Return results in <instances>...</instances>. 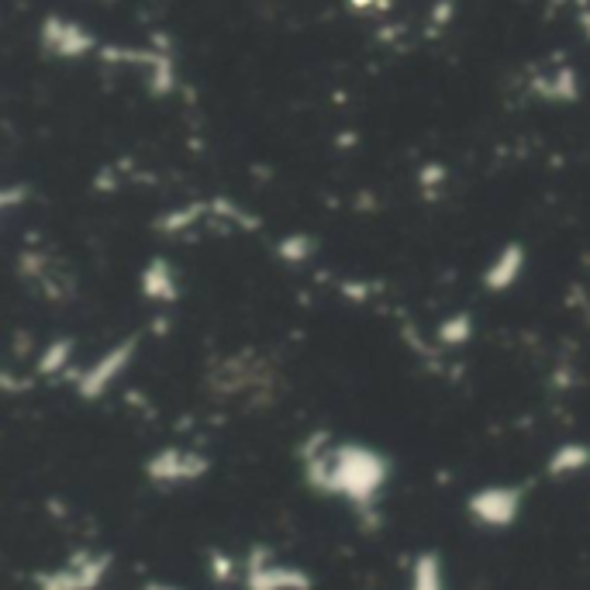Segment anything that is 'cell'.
I'll use <instances>...</instances> for the list:
<instances>
[{"mask_svg":"<svg viewBox=\"0 0 590 590\" xmlns=\"http://www.w3.org/2000/svg\"><path fill=\"white\" fill-rule=\"evenodd\" d=\"M204 204H186V207H180V211H170V215H162L159 222H156V228L159 231H167V235H180V231H186L191 228L197 218H204Z\"/></svg>","mask_w":590,"mask_h":590,"instance_id":"cell-16","label":"cell"},{"mask_svg":"<svg viewBox=\"0 0 590 590\" xmlns=\"http://www.w3.org/2000/svg\"><path fill=\"white\" fill-rule=\"evenodd\" d=\"M21 197H29V186H4V191H0V207L14 211V204H18Z\"/></svg>","mask_w":590,"mask_h":590,"instance_id":"cell-20","label":"cell"},{"mask_svg":"<svg viewBox=\"0 0 590 590\" xmlns=\"http://www.w3.org/2000/svg\"><path fill=\"white\" fill-rule=\"evenodd\" d=\"M535 90L542 93L546 101H577L580 98V87H577V77L574 69H556V77L546 83V80H535Z\"/></svg>","mask_w":590,"mask_h":590,"instance_id":"cell-13","label":"cell"},{"mask_svg":"<svg viewBox=\"0 0 590 590\" xmlns=\"http://www.w3.org/2000/svg\"><path fill=\"white\" fill-rule=\"evenodd\" d=\"M141 590H183V587H173V583H162V580H152V583H146Z\"/></svg>","mask_w":590,"mask_h":590,"instance_id":"cell-24","label":"cell"},{"mask_svg":"<svg viewBox=\"0 0 590 590\" xmlns=\"http://www.w3.org/2000/svg\"><path fill=\"white\" fill-rule=\"evenodd\" d=\"M522 501H525V487L490 484V487H480L469 493L466 511L484 529H511L518 522V514H522Z\"/></svg>","mask_w":590,"mask_h":590,"instance_id":"cell-4","label":"cell"},{"mask_svg":"<svg viewBox=\"0 0 590 590\" xmlns=\"http://www.w3.org/2000/svg\"><path fill=\"white\" fill-rule=\"evenodd\" d=\"M304 480L321 493L345 498L356 514H373L376 498L390 477V459L360 442L332 445L325 432H315L304 445Z\"/></svg>","mask_w":590,"mask_h":590,"instance_id":"cell-1","label":"cell"},{"mask_svg":"<svg viewBox=\"0 0 590 590\" xmlns=\"http://www.w3.org/2000/svg\"><path fill=\"white\" fill-rule=\"evenodd\" d=\"M453 11H456L453 4H439V8H435V14H432V21H435V25H439V21H450V18H453Z\"/></svg>","mask_w":590,"mask_h":590,"instance_id":"cell-22","label":"cell"},{"mask_svg":"<svg viewBox=\"0 0 590 590\" xmlns=\"http://www.w3.org/2000/svg\"><path fill=\"white\" fill-rule=\"evenodd\" d=\"M114 556L111 553H73L56 570H38L35 590H98L111 570Z\"/></svg>","mask_w":590,"mask_h":590,"instance_id":"cell-2","label":"cell"},{"mask_svg":"<svg viewBox=\"0 0 590 590\" xmlns=\"http://www.w3.org/2000/svg\"><path fill=\"white\" fill-rule=\"evenodd\" d=\"M318 249L315 235H304V231H294V235H283V239L276 242V256L283 259V263H304V259H311Z\"/></svg>","mask_w":590,"mask_h":590,"instance_id":"cell-15","label":"cell"},{"mask_svg":"<svg viewBox=\"0 0 590 590\" xmlns=\"http://www.w3.org/2000/svg\"><path fill=\"white\" fill-rule=\"evenodd\" d=\"M408 590H445V563L435 549H424L415 556Z\"/></svg>","mask_w":590,"mask_h":590,"instance_id":"cell-11","label":"cell"},{"mask_svg":"<svg viewBox=\"0 0 590 590\" xmlns=\"http://www.w3.org/2000/svg\"><path fill=\"white\" fill-rule=\"evenodd\" d=\"M525 263H529V252L522 242H508L498 256L490 259V266L484 270V287L490 294H504L508 287H514L518 276L525 273Z\"/></svg>","mask_w":590,"mask_h":590,"instance_id":"cell-9","label":"cell"},{"mask_svg":"<svg viewBox=\"0 0 590 590\" xmlns=\"http://www.w3.org/2000/svg\"><path fill=\"white\" fill-rule=\"evenodd\" d=\"M246 590H315L308 570L291 563H276L270 546H252L246 556Z\"/></svg>","mask_w":590,"mask_h":590,"instance_id":"cell-3","label":"cell"},{"mask_svg":"<svg viewBox=\"0 0 590 590\" xmlns=\"http://www.w3.org/2000/svg\"><path fill=\"white\" fill-rule=\"evenodd\" d=\"M211 211H218V215H225V218H231L235 225H242L246 231H256L259 225H263V222H259V218H252V215H246V211L239 207V204H231V201H215V207H211Z\"/></svg>","mask_w":590,"mask_h":590,"instance_id":"cell-19","label":"cell"},{"mask_svg":"<svg viewBox=\"0 0 590 590\" xmlns=\"http://www.w3.org/2000/svg\"><path fill=\"white\" fill-rule=\"evenodd\" d=\"M69 356H73V339H56L42 349V356L35 363L38 376H56L69 366Z\"/></svg>","mask_w":590,"mask_h":590,"instance_id":"cell-14","label":"cell"},{"mask_svg":"<svg viewBox=\"0 0 590 590\" xmlns=\"http://www.w3.org/2000/svg\"><path fill=\"white\" fill-rule=\"evenodd\" d=\"M135 349H138V339H135V336L125 339V342H117V345H111L98 363L87 366V370L77 376V394H80L83 400H101L104 390L132 366Z\"/></svg>","mask_w":590,"mask_h":590,"instance_id":"cell-5","label":"cell"},{"mask_svg":"<svg viewBox=\"0 0 590 590\" xmlns=\"http://www.w3.org/2000/svg\"><path fill=\"white\" fill-rule=\"evenodd\" d=\"M42 49L56 59H80L87 53L98 49V38H93L80 21H69L59 14H45L42 21Z\"/></svg>","mask_w":590,"mask_h":590,"instance_id":"cell-6","label":"cell"},{"mask_svg":"<svg viewBox=\"0 0 590 590\" xmlns=\"http://www.w3.org/2000/svg\"><path fill=\"white\" fill-rule=\"evenodd\" d=\"M138 287H141V294H146L149 300H162V304H173L180 297L177 273H173V266L167 263V259H159V256L149 259L146 270H141Z\"/></svg>","mask_w":590,"mask_h":590,"instance_id":"cell-10","label":"cell"},{"mask_svg":"<svg viewBox=\"0 0 590 590\" xmlns=\"http://www.w3.org/2000/svg\"><path fill=\"white\" fill-rule=\"evenodd\" d=\"M583 466H590V450H587V445H580V442H566L549 456L546 474L549 477H570V474H580Z\"/></svg>","mask_w":590,"mask_h":590,"instance_id":"cell-12","label":"cell"},{"mask_svg":"<svg viewBox=\"0 0 590 590\" xmlns=\"http://www.w3.org/2000/svg\"><path fill=\"white\" fill-rule=\"evenodd\" d=\"M577 25H583L587 38H590V8H580V14H577Z\"/></svg>","mask_w":590,"mask_h":590,"instance_id":"cell-23","label":"cell"},{"mask_svg":"<svg viewBox=\"0 0 590 590\" xmlns=\"http://www.w3.org/2000/svg\"><path fill=\"white\" fill-rule=\"evenodd\" d=\"M469 336H474V321H469V315H453L439 325V342H445V345H463V342H469Z\"/></svg>","mask_w":590,"mask_h":590,"instance_id":"cell-17","label":"cell"},{"mask_svg":"<svg viewBox=\"0 0 590 590\" xmlns=\"http://www.w3.org/2000/svg\"><path fill=\"white\" fill-rule=\"evenodd\" d=\"M101 56L107 63H138V66H149V93L152 98H167L177 87V69H173V59L156 49H101Z\"/></svg>","mask_w":590,"mask_h":590,"instance_id":"cell-8","label":"cell"},{"mask_svg":"<svg viewBox=\"0 0 590 590\" xmlns=\"http://www.w3.org/2000/svg\"><path fill=\"white\" fill-rule=\"evenodd\" d=\"M421 177H424L421 183H442V180H445V170H442L439 162H435V167H429V170H424Z\"/></svg>","mask_w":590,"mask_h":590,"instance_id":"cell-21","label":"cell"},{"mask_svg":"<svg viewBox=\"0 0 590 590\" xmlns=\"http://www.w3.org/2000/svg\"><path fill=\"white\" fill-rule=\"evenodd\" d=\"M211 469V459L201 453H186V450H159L149 456L146 474L156 484H197Z\"/></svg>","mask_w":590,"mask_h":590,"instance_id":"cell-7","label":"cell"},{"mask_svg":"<svg viewBox=\"0 0 590 590\" xmlns=\"http://www.w3.org/2000/svg\"><path fill=\"white\" fill-rule=\"evenodd\" d=\"M207 563H211V580L215 583H231L235 577V559L222 549H211L207 553Z\"/></svg>","mask_w":590,"mask_h":590,"instance_id":"cell-18","label":"cell"}]
</instances>
